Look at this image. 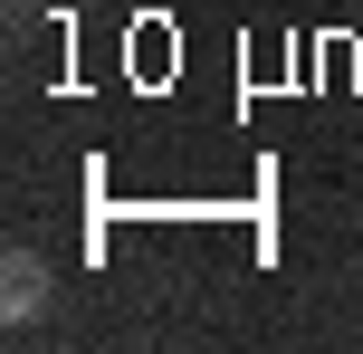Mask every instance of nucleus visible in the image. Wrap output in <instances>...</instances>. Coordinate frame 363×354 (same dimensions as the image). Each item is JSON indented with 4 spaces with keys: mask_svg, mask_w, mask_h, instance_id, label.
<instances>
[{
    "mask_svg": "<svg viewBox=\"0 0 363 354\" xmlns=\"http://www.w3.org/2000/svg\"><path fill=\"white\" fill-rule=\"evenodd\" d=\"M48 287H57V268L38 259V249H10V259H0V316L38 326V316H48Z\"/></svg>",
    "mask_w": 363,
    "mask_h": 354,
    "instance_id": "obj_1",
    "label": "nucleus"
},
{
    "mask_svg": "<svg viewBox=\"0 0 363 354\" xmlns=\"http://www.w3.org/2000/svg\"><path fill=\"white\" fill-rule=\"evenodd\" d=\"M57 10H77V0H57Z\"/></svg>",
    "mask_w": 363,
    "mask_h": 354,
    "instance_id": "obj_2",
    "label": "nucleus"
}]
</instances>
